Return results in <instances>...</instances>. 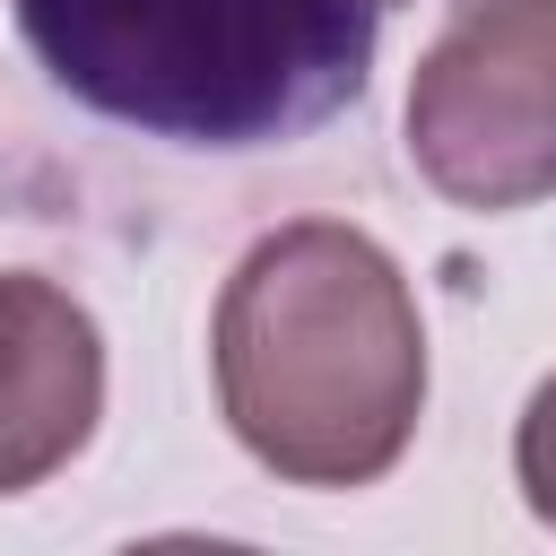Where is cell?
Here are the masks:
<instances>
[{"label": "cell", "instance_id": "2", "mask_svg": "<svg viewBox=\"0 0 556 556\" xmlns=\"http://www.w3.org/2000/svg\"><path fill=\"white\" fill-rule=\"evenodd\" d=\"M87 113L174 148H278L365 96L382 0H17Z\"/></svg>", "mask_w": 556, "mask_h": 556}, {"label": "cell", "instance_id": "1", "mask_svg": "<svg viewBox=\"0 0 556 556\" xmlns=\"http://www.w3.org/2000/svg\"><path fill=\"white\" fill-rule=\"evenodd\" d=\"M217 400L261 469L287 486L382 478L426 408V321L400 261L304 217L261 235L217 295Z\"/></svg>", "mask_w": 556, "mask_h": 556}, {"label": "cell", "instance_id": "5", "mask_svg": "<svg viewBox=\"0 0 556 556\" xmlns=\"http://www.w3.org/2000/svg\"><path fill=\"white\" fill-rule=\"evenodd\" d=\"M513 469H521V495H530V513L556 530V374H547V382L530 391V408H521Z\"/></svg>", "mask_w": 556, "mask_h": 556}, {"label": "cell", "instance_id": "4", "mask_svg": "<svg viewBox=\"0 0 556 556\" xmlns=\"http://www.w3.org/2000/svg\"><path fill=\"white\" fill-rule=\"evenodd\" d=\"M104 417V339L35 269H0V495L43 486Z\"/></svg>", "mask_w": 556, "mask_h": 556}, {"label": "cell", "instance_id": "3", "mask_svg": "<svg viewBox=\"0 0 556 556\" xmlns=\"http://www.w3.org/2000/svg\"><path fill=\"white\" fill-rule=\"evenodd\" d=\"M408 156L460 208L556 191V0H460L408 87Z\"/></svg>", "mask_w": 556, "mask_h": 556}]
</instances>
